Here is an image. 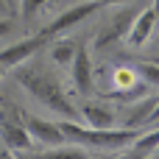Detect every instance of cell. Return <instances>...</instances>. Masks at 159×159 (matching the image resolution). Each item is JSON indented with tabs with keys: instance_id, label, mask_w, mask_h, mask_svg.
Returning a JSON list of instances; mask_svg holds the SVG:
<instances>
[{
	"instance_id": "1",
	"label": "cell",
	"mask_w": 159,
	"mask_h": 159,
	"mask_svg": "<svg viewBox=\"0 0 159 159\" xmlns=\"http://www.w3.org/2000/svg\"><path fill=\"white\" fill-rule=\"evenodd\" d=\"M11 70H14L17 84H20L31 98H36L45 109H50V112L67 117V120H73V117L78 115L75 106L70 103V98L64 95L59 78H56L48 67H42V64H25V61H22V64L11 67Z\"/></svg>"
},
{
	"instance_id": "2",
	"label": "cell",
	"mask_w": 159,
	"mask_h": 159,
	"mask_svg": "<svg viewBox=\"0 0 159 159\" xmlns=\"http://www.w3.org/2000/svg\"><path fill=\"white\" fill-rule=\"evenodd\" d=\"M61 134L67 137V143H78L84 148H95V151H120L129 148L145 129H126V126H112V129H89V126H78L75 120L61 117L59 120Z\"/></svg>"
},
{
	"instance_id": "3",
	"label": "cell",
	"mask_w": 159,
	"mask_h": 159,
	"mask_svg": "<svg viewBox=\"0 0 159 159\" xmlns=\"http://www.w3.org/2000/svg\"><path fill=\"white\" fill-rule=\"evenodd\" d=\"M103 6H109L106 0H89V3H81V6H73V8H67V11H61L50 25H45L39 34L45 36V39H50V36H59V34H64V31H70V28H75L78 22H84V20H89L95 11H101Z\"/></svg>"
},
{
	"instance_id": "4",
	"label": "cell",
	"mask_w": 159,
	"mask_h": 159,
	"mask_svg": "<svg viewBox=\"0 0 159 159\" xmlns=\"http://www.w3.org/2000/svg\"><path fill=\"white\" fill-rule=\"evenodd\" d=\"M17 117H20V123L25 126V131L31 134V140H39L42 145H61V143H67V137L61 134V129H59V123H53V120H42V117H36V115H31V112H25V109H17Z\"/></svg>"
},
{
	"instance_id": "5",
	"label": "cell",
	"mask_w": 159,
	"mask_h": 159,
	"mask_svg": "<svg viewBox=\"0 0 159 159\" xmlns=\"http://www.w3.org/2000/svg\"><path fill=\"white\" fill-rule=\"evenodd\" d=\"M137 14H140L137 8H120V11L106 22V28L95 36V48H109V45L126 39V34H129V28H131V22H134Z\"/></svg>"
},
{
	"instance_id": "6",
	"label": "cell",
	"mask_w": 159,
	"mask_h": 159,
	"mask_svg": "<svg viewBox=\"0 0 159 159\" xmlns=\"http://www.w3.org/2000/svg\"><path fill=\"white\" fill-rule=\"evenodd\" d=\"M42 42H45V36L36 34V36H28V39H20V42L3 48V50H0V67H8V70H11V67L28 61V59L42 48Z\"/></svg>"
},
{
	"instance_id": "7",
	"label": "cell",
	"mask_w": 159,
	"mask_h": 159,
	"mask_svg": "<svg viewBox=\"0 0 159 159\" xmlns=\"http://www.w3.org/2000/svg\"><path fill=\"white\" fill-rule=\"evenodd\" d=\"M70 73H73L75 92H81V95L92 92V75H95V70H92L89 50H87L81 42H78V50H75V56H73V61H70Z\"/></svg>"
},
{
	"instance_id": "8",
	"label": "cell",
	"mask_w": 159,
	"mask_h": 159,
	"mask_svg": "<svg viewBox=\"0 0 159 159\" xmlns=\"http://www.w3.org/2000/svg\"><path fill=\"white\" fill-rule=\"evenodd\" d=\"M157 103H159V95H154V92L137 98V101L123 112L120 126H126V129H148V117H151V112H154Z\"/></svg>"
},
{
	"instance_id": "9",
	"label": "cell",
	"mask_w": 159,
	"mask_h": 159,
	"mask_svg": "<svg viewBox=\"0 0 159 159\" xmlns=\"http://www.w3.org/2000/svg\"><path fill=\"white\" fill-rule=\"evenodd\" d=\"M0 143L6 145V151L20 154V151H28L31 148V134L25 131L22 123H11V120L0 117Z\"/></svg>"
},
{
	"instance_id": "10",
	"label": "cell",
	"mask_w": 159,
	"mask_h": 159,
	"mask_svg": "<svg viewBox=\"0 0 159 159\" xmlns=\"http://www.w3.org/2000/svg\"><path fill=\"white\" fill-rule=\"evenodd\" d=\"M154 25H157V14H154V8H145V11H140V14L134 17V22H131L129 34H126V42H129V48H143V45L148 42V36H151Z\"/></svg>"
},
{
	"instance_id": "11",
	"label": "cell",
	"mask_w": 159,
	"mask_h": 159,
	"mask_svg": "<svg viewBox=\"0 0 159 159\" xmlns=\"http://www.w3.org/2000/svg\"><path fill=\"white\" fill-rule=\"evenodd\" d=\"M81 117L87 120L89 129H112L117 126V112L103 106V103H87L81 106Z\"/></svg>"
},
{
	"instance_id": "12",
	"label": "cell",
	"mask_w": 159,
	"mask_h": 159,
	"mask_svg": "<svg viewBox=\"0 0 159 159\" xmlns=\"http://www.w3.org/2000/svg\"><path fill=\"white\" fill-rule=\"evenodd\" d=\"M154 87H148L145 81L143 84H137V81H131L129 87H123V89H106L103 92V98H109V101H117V103H129V101H137V98H143V95H148Z\"/></svg>"
},
{
	"instance_id": "13",
	"label": "cell",
	"mask_w": 159,
	"mask_h": 159,
	"mask_svg": "<svg viewBox=\"0 0 159 159\" xmlns=\"http://www.w3.org/2000/svg\"><path fill=\"white\" fill-rule=\"evenodd\" d=\"M75 50H78V42H75V39H59V42H53V48H50V59H53L59 67H70Z\"/></svg>"
},
{
	"instance_id": "14",
	"label": "cell",
	"mask_w": 159,
	"mask_h": 159,
	"mask_svg": "<svg viewBox=\"0 0 159 159\" xmlns=\"http://www.w3.org/2000/svg\"><path fill=\"white\" fill-rule=\"evenodd\" d=\"M157 148H159V123L151 131H143V134L131 143V154H143V157L157 154Z\"/></svg>"
},
{
	"instance_id": "15",
	"label": "cell",
	"mask_w": 159,
	"mask_h": 159,
	"mask_svg": "<svg viewBox=\"0 0 159 159\" xmlns=\"http://www.w3.org/2000/svg\"><path fill=\"white\" fill-rule=\"evenodd\" d=\"M48 157H56V159H84V157H89V148H84V145H78V143H73V145L61 143V145H53Z\"/></svg>"
},
{
	"instance_id": "16",
	"label": "cell",
	"mask_w": 159,
	"mask_h": 159,
	"mask_svg": "<svg viewBox=\"0 0 159 159\" xmlns=\"http://www.w3.org/2000/svg\"><path fill=\"white\" fill-rule=\"evenodd\" d=\"M134 73L148 84V87H154V89H159V64L151 59V61H140L137 67H134Z\"/></svg>"
},
{
	"instance_id": "17",
	"label": "cell",
	"mask_w": 159,
	"mask_h": 159,
	"mask_svg": "<svg viewBox=\"0 0 159 159\" xmlns=\"http://www.w3.org/2000/svg\"><path fill=\"white\" fill-rule=\"evenodd\" d=\"M20 3V14H22V20H34L50 0H17Z\"/></svg>"
},
{
	"instance_id": "18",
	"label": "cell",
	"mask_w": 159,
	"mask_h": 159,
	"mask_svg": "<svg viewBox=\"0 0 159 159\" xmlns=\"http://www.w3.org/2000/svg\"><path fill=\"white\" fill-rule=\"evenodd\" d=\"M11 28H14V25H11V20H6V17H0V39H3L6 34H11Z\"/></svg>"
},
{
	"instance_id": "19",
	"label": "cell",
	"mask_w": 159,
	"mask_h": 159,
	"mask_svg": "<svg viewBox=\"0 0 159 159\" xmlns=\"http://www.w3.org/2000/svg\"><path fill=\"white\" fill-rule=\"evenodd\" d=\"M159 123V103L154 106V112H151V117H148V126H157Z\"/></svg>"
},
{
	"instance_id": "20",
	"label": "cell",
	"mask_w": 159,
	"mask_h": 159,
	"mask_svg": "<svg viewBox=\"0 0 159 159\" xmlns=\"http://www.w3.org/2000/svg\"><path fill=\"white\" fill-rule=\"evenodd\" d=\"M151 8H154V14H157V25H159V0H154V6H151Z\"/></svg>"
},
{
	"instance_id": "21",
	"label": "cell",
	"mask_w": 159,
	"mask_h": 159,
	"mask_svg": "<svg viewBox=\"0 0 159 159\" xmlns=\"http://www.w3.org/2000/svg\"><path fill=\"white\" fill-rule=\"evenodd\" d=\"M6 8H8V3H6V0H0V14H3Z\"/></svg>"
},
{
	"instance_id": "22",
	"label": "cell",
	"mask_w": 159,
	"mask_h": 159,
	"mask_svg": "<svg viewBox=\"0 0 159 159\" xmlns=\"http://www.w3.org/2000/svg\"><path fill=\"white\" fill-rule=\"evenodd\" d=\"M109 6H115V3H129V0H106Z\"/></svg>"
},
{
	"instance_id": "23",
	"label": "cell",
	"mask_w": 159,
	"mask_h": 159,
	"mask_svg": "<svg viewBox=\"0 0 159 159\" xmlns=\"http://www.w3.org/2000/svg\"><path fill=\"white\" fill-rule=\"evenodd\" d=\"M6 3H11V6H14V3H17V0H6Z\"/></svg>"
},
{
	"instance_id": "24",
	"label": "cell",
	"mask_w": 159,
	"mask_h": 159,
	"mask_svg": "<svg viewBox=\"0 0 159 159\" xmlns=\"http://www.w3.org/2000/svg\"><path fill=\"white\" fill-rule=\"evenodd\" d=\"M0 78H3V67H0Z\"/></svg>"
},
{
	"instance_id": "25",
	"label": "cell",
	"mask_w": 159,
	"mask_h": 159,
	"mask_svg": "<svg viewBox=\"0 0 159 159\" xmlns=\"http://www.w3.org/2000/svg\"><path fill=\"white\" fill-rule=\"evenodd\" d=\"M154 61H157V64H159V59H154Z\"/></svg>"
},
{
	"instance_id": "26",
	"label": "cell",
	"mask_w": 159,
	"mask_h": 159,
	"mask_svg": "<svg viewBox=\"0 0 159 159\" xmlns=\"http://www.w3.org/2000/svg\"><path fill=\"white\" fill-rule=\"evenodd\" d=\"M157 154H159V148H157Z\"/></svg>"
}]
</instances>
